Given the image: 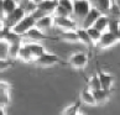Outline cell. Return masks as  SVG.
<instances>
[{
    "mask_svg": "<svg viewBox=\"0 0 120 115\" xmlns=\"http://www.w3.org/2000/svg\"><path fill=\"white\" fill-rule=\"evenodd\" d=\"M92 4L89 0H74L73 7H72V17L78 22V25L82 22V20L86 17L88 11L90 10Z\"/></svg>",
    "mask_w": 120,
    "mask_h": 115,
    "instance_id": "obj_1",
    "label": "cell"
},
{
    "mask_svg": "<svg viewBox=\"0 0 120 115\" xmlns=\"http://www.w3.org/2000/svg\"><path fill=\"white\" fill-rule=\"evenodd\" d=\"M34 64L38 66V67H52V66H56V64H67L66 62L62 61V58L57 55H53L51 52H46L43 53L42 56H40L38 58H35Z\"/></svg>",
    "mask_w": 120,
    "mask_h": 115,
    "instance_id": "obj_2",
    "label": "cell"
},
{
    "mask_svg": "<svg viewBox=\"0 0 120 115\" xmlns=\"http://www.w3.org/2000/svg\"><path fill=\"white\" fill-rule=\"evenodd\" d=\"M35 24H36V20L34 19V16H32V15L27 12V14H26V15H25V16H24L22 19H21L16 25L12 26L11 30L14 31L16 35H19V36L24 37V35L30 29H32L34 26H35Z\"/></svg>",
    "mask_w": 120,
    "mask_h": 115,
    "instance_id": "obj_3",
    "label": "cell"
},
{
    "mask_svg": "<svg viewBox=\"0 0 120 115\" xmlns=\"http://www.w3.org/2000/svg\"><path fill=\"white\" fill-rule=\"evenodd\" d=\"M88 62H89V53H86V52H75V53L69 56V58L66 63L69 64L72 68L77 69V70H83L87 67Z\"/></svg>",
    "mask_w": 120,
    "mask_h": 115,
    "instance_id": "obj_4",
    "label": "cell"
},
{
    "mask_svg": "<svg viewBox=\"0 0 120 115\" xmlns=\"http://www.w3.org/2000/svg\"><path fill=\"white\" fill-rule=\"evenodd\" d=\"M119 40H120V36H118V35L110 32V31H104V32H101L99 41L97 42V45L94 47L99 48V50H108V48L118 45Z\"/></svg>",
    "mask_w": 120,
    "mask_h": 115,
    "instance_id": "obj_5",
    "label": "cell"
},
{
    "mask_svg": "<svg viewBox=\"0 0 120 115\" xmlns=\"http://www.w3.org/2000/svg\"><path fill=\"white\" fill-rule=\"evenodd\" d=\"M53 27L58 29V31H66L75 30L79 25L72 16H53Z\"/></svg>",
    "mask_w": 120,
    "mask_h": 115,
    "instance_id": "obj_6",
    "label": "cell"
},
{
    "mask_svg": "<svg viewBox=\"0 0 120 115\" xmlns=\"http://www.w3.org/2000/svg\"><path fill=\"white\" fill-rule=\"evenodd\" d=\"M26 14H27V11H26L25 6L22 5V4H19L14 11L10 12L8 16H5V17L3 19V24H4V26H6V27H10V29H11L12 26L16 25Z\"/></svg>",
    "mask_w": 120,
    "mask_h": 115,
    "instance_id": "obj_7",
    "label": "cell"
},
{
    "mask_svg": "<svg viewBox=\"0 0 120 115\" xmlns=\"http://www.w3.org/2000/svg\"><path fill=\"white\" fill-rule=\"evenodd\" d=\"M24 41H32V42H40V41H45V40H52V41H56L58 40V37H55V36H51V35H47V32L45 31H41L37 27H34L30 29L24 35Z\"/></svg>",
    "mask_w": 120,
    "mask_h": 115,
    "instance_id": "obj_8",
    "label": "cell"
},
{
    "mask_svg": "<svg viewBox=\"0 0 120 115\" xmlns=\"http://www.w3.org/2000/svg\"><path fill=\"white\" fill-rule=\"evenodd\" d=\"M72 0H57V6L55 9L53 16H72Z\"/></svg>",
    "mask_w": 120,
    "mask_h": 115,
    "instance_id": "obj_9",
    "label": "cell"
},
{
    "mask_svg": "<svg viewBox=\"0 0 120 115\" xmlns=\"http://www.w3.org/2000/svg\"><path fill=\"white\" fill-rule=\"evenodd\" d=\"M93 98H94L95 101V105H103L105 103H108L110 96H112V93L113 89H97V90H93Z\"/></svg>",
    "mask_w": 120,
    "mask_h": 115,
    "instance_id": "obj_10",
    "label": "cell"
},
{
    "mask_svg": "<svg viewBox=\"0 0 120 115\" xmlns=\"http://www.w3.org/2000/svg\"><path fill=\"white\" fill-rule=\"evenodd\" d=\"M98 78H99V82H100V87L103 89H113V84H114V77L112 76L110 73L108 72H104L101 68L98 69V73H97Z\"/></svg>",
    "mask_w": 120,
    "mask_h": 115,
    "instance_id": "obj_11",
    "label": "cell"
},
{
    "mask_svg": "<svg viewBox=\"0 0 120 115\" xmlns=\"http://www.w3.org/2000/svg\"><path fill=\"white\" fill-rule=\"evenodd\" d=\"M22 42L25 43V46L30 50L31 55H32V57H34V59L38 58L40 56H42L43 53H46V52H47L46 47L43 46L42 43H40V42H32V41H22Z\"/></svg>",
    "mask_w": 120,
    "mask_h": 115,
    "instance_id": "obj_12",
    "label": "cell"
},
{
    "mask_svg": "<svg viewBox=\"0 0 120 115\" xmlns=\"http://www.w3.org/2000/svg\"><path fill=\"white\" fill-rule=\"evenodd\" d=\"M100 15H101L100 11H98L97 9H94V7H90V10L88 11V14L86 15V17H84V19L82 20V22L79 24V27H82V29L90 27V26L94 24V21H95Z\"/></svg>",
    "mask_w": 120,
    "mask_h": 115,
    "instance_id": "obj_13",
    "label": "cell"
},
{
    "mask_svg": "<svg viewBox=\"0 0 120 115\" xmlns=\"http://www.w3.org/2000/svg\"><path fill=\"white\" fill-rule=\"evenodd\" d=\"M35 27L40 29L41 31H45V32H47V30L53 29V15H45L41 19L36 20Z\"/></svg>",
    "mask_w": 120,
    "mask_h": 115,
    "instance_id": "obj_14",
    "label": "cell"
},
{
    "mask_svg": "<svg viewBox=\"0 0 120 115\" xmlns=\"http://www.w3.org/2000/svg\"><path fill=\"white\" fill-rule=\"evenodd\" d=\"M56 6H57V0H42L36 7L40 9L45 15H53Z\"/></svg>",
    "mask_w": 120,
    "mask_h": 115,
    "instance_id": "obj_15",
    "label": "cell"
},
{
    "mask_svg": "<svg viewBox=\"0 0 120 115\" xmlns=\"http://www.w3.org/2000/svg\"><path fill=\"white\" fill-rule=\"evenodd\" d=\"M89 1L92 4V7L97 9V10L100 11L101 14L108 15L109 7H110V5H112L113 0H89Z\"/></svg>",
    "mask_w": 120,
    "mask_h": 115,
    "instance_id": "obj_16",
    "label": "cell"
},
{
    "mask_svg": "<svg viewBox=\"0 0 120 115\" xmlns=\"http://www.w3.org/2000/svg\"><path fill=\"white\" fill-rule=\"evenodd\" d=\"M75 32H77V36H78V42H81V43H83L84 46H87L89 51L92 50V48H94V45L92 43V41H90L89 36H88L86 29L78 27V29H75Z\"/></svg>",
    "mask_w": 120,
    "mask_h": 115,
    "instance_id": "obj_17",
    "label": "cell"
},
{
    "mask_svg": "<svg viewBox=\"0 0 120 115\" xmlns=\"http://www.w3.org/2000/svg\"><path fill=\"white\" fill-rule=\"evenodd\" d=\"M58 40H63L66 42L71 43H77L78 42V36L75 30H66V31H60L58 33Z\"/></svg>",
    "mask_w": 120,
    "mask_h": 115,
    "instance_id": "obj_18",
    "label": "cell"
},
{
    "mask_svg": "<svg viewBox=\"0 0 120 115\" xmlns=\"http://www.w3.org/2000/svg\"><path fill=\"white\" fill-rule=\"evenodd\" d=\"M108 24H109V16L101 14V15L94 21V24H93L90 27H94L95 30L100 31V32H104V31L108 30Z\"/></svg>",
    "mask_w": 120,
    "mask_h": 115,
    "instance_id": "obj_19",
    "label": "cell"
},
{
    "mask_svg": "<svg viewBox=\"0 0 120 115\" xmlns=\"http://www.w3.org/2000/svg\"><path fill=\"white\" fill-rule=\"evenodd\" d=\"M79 101L86 105H92L94 107L95 105V101H94V98H93V93L92 90H89L88 88H83L81 90V94H79Z\"/></svg>",
    "mask_w": 120,
    "mask_h": 115,
    "instance_id": "obj_20",
    "label": "cell"
},
{
    "mask_svg": "<svg viewBox=\"0 0 120 115\" xmlns=\"http://www.w3.org/2000/svg\"><path fill=\"white\" fill-rule=\"evenodd\" d=\"M17 61H21V62H24V63H32V61H34V57L31 55L30 50L25 46L24 42L20 47L19 55H17Z\"/></svg>",
    "mask_w": 120,
    "mask_h": 115,
    "instance_id": "obj_21",
    "label": "cell"
},
{
    "mask_svg": "<svg viewBox=\"0 0 120 115\" xmlns=\"http://www.w3.org/2000/svg\"><path fill=\"white\" fill-rule=\"evenodd\" d=\"M81 105H82L81 101L75 100V101H73L72 104L67 105V107L62 110L61 115H77L79 113V110H81Z\"/></svg>",
    "mask_w": 120,
    "mask_h": 115,
    "instance_id": "obj_22",
    "label": "cell"
},
{
    "mask_svg": "<svg viewBox=\"0 0 120 115\" xmlns=\"http://www.w3.org/2000/svg\"><path fill=\"white\" fill-rule=\"evenodd\" d=\"M21 45H22V41L8 45V50H6L8 58H11V59H14V61H17V55H19V51H20Z\"/></svg>",
    "mask_w": 120,
    "mask_h": 115,
    "instance_id": "obj_23",
    "label": "cell"
},
{
    "mask_svg": "<svg viewBox=\"0 0 120 115\" xmlns=\"http://www.w3.org/2000/svg\"><path fill=\"white\" fill-rule=\"evenodd\" d=\"M17 0H3V12H4V17L8 16L10 12H12L16 9V6L19 5Z\"/></svg>",
    "mask_w": 120,
    "mask_h": 115,
    "instance_id": "obj_24",
    "label": "cell"
},
{
    "mask_svg": "<svg viewBox=\"0 0 120 115\" xmlns=\"http://www.w3.org/2000/svg\"><path fill=\"white\" fill-rule=\"evenodd\" d=\"M87 88L89 90H97V89H100V82H99V78H98L97 74H93L89 78L87 79Z\"/></svg>",
    "mask_w": 120,
    "mask_h": 115,
    "instance_id": "obj_25",
    "label": "cell"
},
{
    "mask_svg": "<svg viewBox=\"0 0 120 115\" xmlns=\"http://www.w3.org/2000/svg\"><path fill=\"white\" fill-rule=\"evenodd\" d=\"M115 35L120 36V22L119 19H113V17H109V24H108V30Z\"/></svg>",
    "mask_w": 120,
    "mask_h": 115,
    "instance_id": "obj_26",
    "label": "cell"
},
{
    "mask_svg": "<svg viewBox=\"0 0 120 115\" xmlns=\"http://www.w3.org/2000/svg\"><path fill=\"white\" fill-rule=\"evenodd\" d=\"M86 31H87L88 36H89V38H90L92 43L95 46L97 42L99 41L100 36H101V32H100V31H98V30H95L94 27H88V29H86Z\"/></svg>",
    "mask_w": 120,
    "mask_h": 115,
    "instance_id": "obj_27",
    "label": "cell"
},
{
    "mask_svg": "<svg viewBox=\"0 0 120 115\" xmlns=\"http://www.w3.org/2000/svg\"><path fill=\"white\" fill-rule=\"evenodd\" d=\"M15 63H16V61L11 59V58H0V72H4V70L14 67Z\"/></svg>",
    "mask_w": 120,
    "mask_h": 115,
    "instance_id": "obj_28",
    "label": "cell"
},
{
    "mask_svg": "<svg viewBox=\"0 0 120 115\" xmlns=\"http://www.w3.org/2000/svg\"><path fill=\"white\" fill-rule=\"evenodd\" d=\"M11 104V96L9 93H0V108H8Z\"/></svg>",
    "mask_w": 120,
    "mask_h": 115,
    "instance_id": "obj_29",
    "label": "cell"
},
{
    "mask_svg": "<svg viewBox=\"0 0 120 115\" xmlns=\"http://www.w3.org/2000/svg\"><path fill=\"white\" fill-rule=\"evenodd\" d=\"M11 89H12V85L9 82L0 81V93H9V94H10Z\"/></svg>",
    "mask_w": 120,
    "mask_h": 115,
    "instance_id": "obj_30",
    "label": "cell"
},
{
    "mask_svg": "<svg viewBox=\"0 0 120 115\" xmlns=\"http://www.w3.org/2000/svg\"><path fill=\"white\" fill-rule=\"evenodd\" d=\"M4 19V12H3V0H0V20Z\"/></svg>",
    "mask_w": 120,
    "mask_h": 115,
    "instance_id": "obj_31",
    "label": "cell"
},
{
    "mask_svg": "<svg viewBox=\"0 0 120 115\" xmlns=\"http://www.w3.org/2000/svg\"><path fill=\"white\" fill-rule=\"evenodd\" d=\"M29 1H30L31 4H34V5H36V6H37L38 4H40V3L42 1V0H29Z\"/></svg>",
    "mask_w": 120,
    "mask_h": 115,
    "instance_id": "obj_32",
    "label": "cell"
},
{
    "mask_svg": "<svg viewBox=\"0 0 120 115\" xmlns=\"http://www.w3.org/2000/svg\"><path fill=\"white\" fill-rule=\"evenodd\" d=\"M0 115H6L5 109H4V108H0Z\"/></svg>",
    "mask_w": 120,
    "mask_h": 115,
    "instance_id": "obj_33",
    "label": "cell"
},
{
    "mask_svg": "<svg viewBox=\"0 0 120 115\" xmlns=\"http://www.w3.org/2000/svg\"><path fill=\"white\" fill-rule=\"evenodd\" d=\"M20 4H24V3H26V1H29V0H17Z\"/></svg>",
    "mask_w": 120,
    "mask_h": 115,
    "instance_id": "obj_34",
    "label": "cell"
},
{
    "mask_svg": "<svg viewBox=\"0 0 120 115\" xmlns=\"http://www.w3.org/2000/svg\"><path fill=\"white\" fill-rule=\"evenodd\" d=\"M4 27V24H3V20H0V29Z\"/></svg>",
    "mask_w": 120,
    "mask_h": 115,
    "instance_id": "obj_35",
    "label": "cell"
},
{
    "mask_svg": "<svg viewBox=\"0 0 120 115\" xmlns=\"http://www.w3.org/2000/svg\"><path fill=\"white\" fill-rule=\"evenodd\" d=\"M77 115H84V114H82V113H81V111H79V113H78V114H77Z\"/></svg>",
    "mask_w": 120,
    "mask_h": 115,
    "instance_id": "obj_36",
    "label": "cell"
},
{
    "mask_svg": "<svg viewBox=\"0 0 120 115\" xmlns=\"http://www.w3.org/2000/svg\"><path fill=\"white\" fill-rule=\"evenodd\" d=\"M72 1H74V0H72Z\"/></svg>",
    "mask_w": 120,
    "mask_h": 115,
    "instance_id": "obj_37",
    "label": "cell"
}]
</instances>
